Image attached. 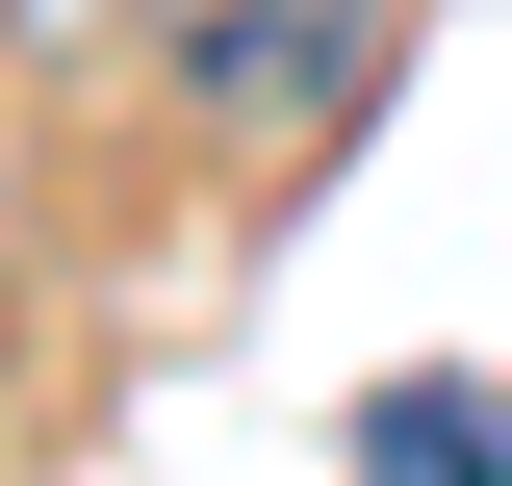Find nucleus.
Instances as JSON below:
<instances>
[{"mask_svg":"<svg viewBox=\"0 0 512 486\" xmlns=\"http://www.w3.org/2000/svg\"><path fill=\"white\" fill-rule=\"evenodd\" d=\"M205 103H333V52H359V0H180Z\"/></svg>","mask_w":512,"mask_h":486,"instance_id":"f257e3e1","label":"nucleus"},{"mask_svg":"<svg viewBox=\"0 0 512 486\" xmlns=\"http://www.w3.org/2000/svg\"><path fill=\"white\" fill-rule=\"evenodd\" d=\"M26 26H52V0H26Z\"/></svg>","mask_w":512,"mask_h":486,"instance_id":"f03ea898","label":"nucleus"}]
</instances>
